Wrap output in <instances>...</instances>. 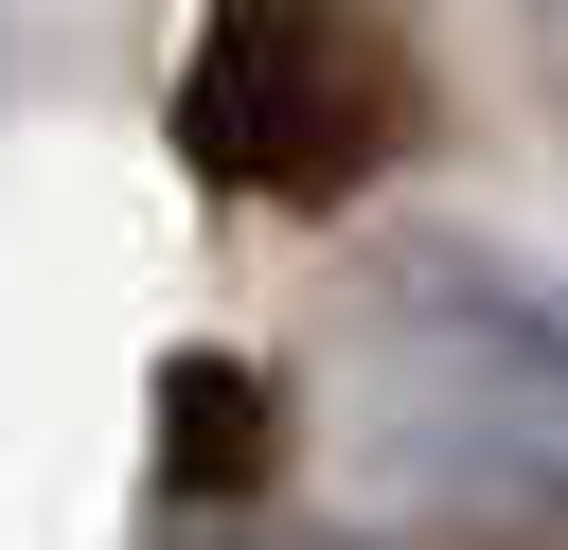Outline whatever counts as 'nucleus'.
Here are the masks:
<instances>
[{
  "label": "nucleus",
  "mask_w": 568,
  "mask_h": 550,
  "mask_svg": "<svg viewBox=\"0 0 568 550\" xmlns=\"http://www.w3.org/2000/svg\"><path fill=\"white\" fill-rule=\"evenodd\" d=\"M426 142V53L373 0H195L178 35V160L248 213H355Z\"/></svg>",
  "instance_id": "1"
},
{
  "label": "nucleus",
  "mask_w": 568,
  "mask_h": 550,
  "mask_svg": "<svg viewBox=\"0 0 568 550\" xmlns=\"http://www.w3.org/2000/svg\"><path fill=\"white\" fill-rule=\"evenodd\" d=\"M284 479V390L248 355H160V497L178 515H248Z\"/></svg>",
  "instance_id": "2"
},
{
  "label": "nucleus",
  "mask_w": 568,
  "mask_h": 550,
  "mask_svg": "<svg viewBox=\"0 0 568 550\" xmlns=\"http://www.w3.org/2000/svg\"><path fill=\"white\" fill-rule=\"evenodd\" d=\"M178 550H355V532H284V515H195Z\"/></svg>",
  "instance_id": "3"
},
{
  "label": "nucleus",
  "mask_w": 568,
  "mask_h": 550,
  "mask_svg": "<svg viewBox=\"0 0 568 550\" xmlns=\"http://www.w3.org/2000/svg\"><path fill=\"white\" fill-rule=\"evenodd\" d=\"M515 18H532V71L568 89V0H515Z\"/></svg>",
  "instance_id": "4"
}]
</instances>
